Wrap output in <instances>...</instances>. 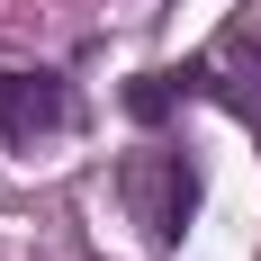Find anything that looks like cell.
Segmentation results:
<instances>
[{
    "label": "cell",
    "instance_id": "3",
    "mask_svg": "<svg viewBox=\"0 0 261 261\" xmlns=\"http://www.w3.org/2000/svg\"><path fill=\"white\" fill-rule=\"evenodd\" d=\"M216 99H225V108H243V117L261 126V54H234V63H225V81H216Z\"/></svg>",
    "mask_w": 261,
    "mask_h": 261
},
{
    "label": "cell",
    "instance_id": "1",
    "mask_svg": "<svg viewBox=\"0 0 261 261\" xmlns=\"http://www.w3.org/2000/svg\"><path fill=\"white\" fill-rule=\"evenodd\" d=\"M63 117H72V99H63L54 72H0V135H9V144H36V135H54Z\"/></svg>",
    "mask_w": 261,
    "mask_h": 261
},
{
    "label": "cell",
    "instance_id": "2",
    "mask_svg": "<svg viewBox=\"0 0 261 261\" xmlns=\"http://www.w3.org/2000/svg\"><path fill=\"white\" fill-rule=\"evenodd\" d=\"M135 189H144V216H153V234H180L189 198H198L180 162H144V171H135Z\"/></svg>",
    "mask_w": 261,
    "mask_h": 261
}]
</instances>
